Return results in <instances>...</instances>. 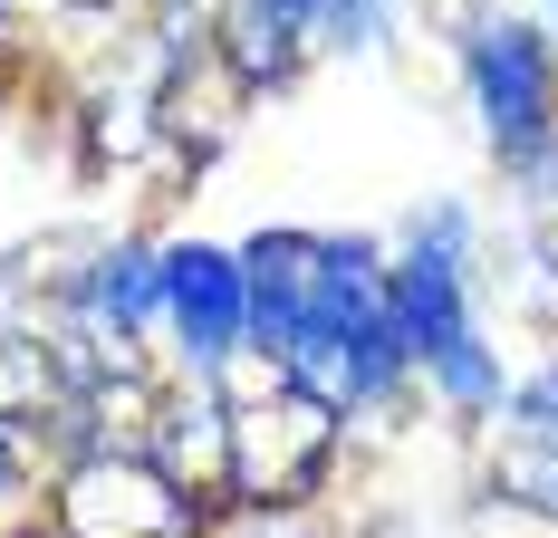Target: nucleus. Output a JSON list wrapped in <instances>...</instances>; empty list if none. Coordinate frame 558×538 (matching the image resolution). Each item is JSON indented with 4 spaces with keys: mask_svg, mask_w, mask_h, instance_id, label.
<instances>
[{
    "mask_svg": "<svg viewBox=\"0 0 558 538\" xmlns=\"http://www.w3.org/2000/svg\"><path fill=\"white\" fill-rule=\"evenodd\" d=\"M376 20H386V0H328V29H318V39L366 49V39H376Z\"/></svg>",
    "mask_w": 558,
    "mask_h": 538,
    "instance_id": "1a4fd4ad",
    "label": "nucleus"
},
{
    "mask_svg": "<svg viewBox=\"0 0 558 538\" xmlns=\"http://www.w3.org/2000/svg\"><path fill=\"white\" fill-rule=\"evenodd\" d=\"M462 77H472V107L492 125L501 163H530L539 145H558V68H549V39L520 29V20H482L462 39Z\"/></svg>",
    "mask_w": 558,
    "mask_h": 538,
    "instance_id": "7ed1b4c3",
    "label": "nucleus"
},
{
    "mask_svg": "<svg viewBox=\"0 0 558 538\" xmlns=\"http://www.w3.org/2000/svg\"><path fill=\"white\" fill-rule=\"evenodd\" d=\"M68 404H77L68 356L39 337H0V424H58Z\"/></svg>",
    "mask_w": 558,
    "mask_h": 538,
    "instance_id": "6e6552de",
    "label": "nucleus"
},
{
    "mask_svg": "<svg viewBox=\"0 0 558 538\" xmlns=\"http://www.w3.org/2000/svg\"><path fill=\"white\" fill-rule=\"evenodd\" d=\"M58 538H203V490H183L155 452H68L49 481Z\"/></svg>",
    "mask_w": 558,
    "mask_h": 538,
    "instance_id": "f257e3e1",
    "label": "nucleus"
},
{
    "mask_svg": "<svg viewBox=\"0 0 558 538\" xmlns=\"http://www.w3.org/2000/svg\"><path fill=\"white\" fill-rule=\"evenodd\" d=\"M241 87H251V77H241V68H231L222 58V39H203V49H183V68H173L165 87H155V135H173V145H183V155L203 163V155H222V135L231 125H241Z\"/></svg>",
    "mask_w": 558,
    "mask_h": 538,
    "instance_id": "39448f33",
    "label": "nucleus"
},
{
    "mask_svg": "<svg viewBox=\"0 0 558 538\" xmlns=\"http://www.w3.org/2000/svg\"><path fill=\"white\" fill-rule=\"evenodd\" d=\"M501 404H510V424H501V500L558 519V366H539V376L520 384V394H501Z\"/></svg>",
    "mask_w": 558,
    "mask_h": 538,
    "instance_id": "423d86ee",
    "label": "nucleus"
},
{
    "mask_svg": "<svg viewBox=\"0 0 558 538\" xmlns=\"http://www.w3.org/2000/svg\"><path fill=\"white\" fill-rule=\"evenodd\" d=\"M165 327L183 346V366L203 384H222L251 356V269H241V250L173 241L165 250Z\"/></svg>",
    "mask_w": 558,
    "mask_h": 538,
    "instance_id": "20e7f679",
    "label": "nucleus"
},
{
    "mask_svg": "<svg viewBox=\"0 0 558 538\" xmlns=\"http://www.w3.org/2000/svg\"><path fill=\"white\" fill-rule=\"evenodd\" d=\"M231 404V452H222V490L231 500H251V510H279V500H299V490L328 472L337 432L347 414L318 404L308 384H260V394H222Z\"/></svg>",
    "mask_w": 558,
    "mask_h": 538,
    "instance_id": "f03ea898",
    "label": "nucleus"
},
{
    "mask_svg": "<svg viewBox=\"0 0 558 538\" xmlns=\"http://www.w3.org/2000/svg\"><path fill=\"white\" fill-rule=\"evenodd\" d=\"M318 29H328V0H241L222 20V58L251 87H270V77L299 68V49H308Z\"/></svg>",
    "mask_w": 558,
    "mask_h": 538,
    "instance_id": "0eeeda50",
    "label": "nucleus"
}]
</instances>
